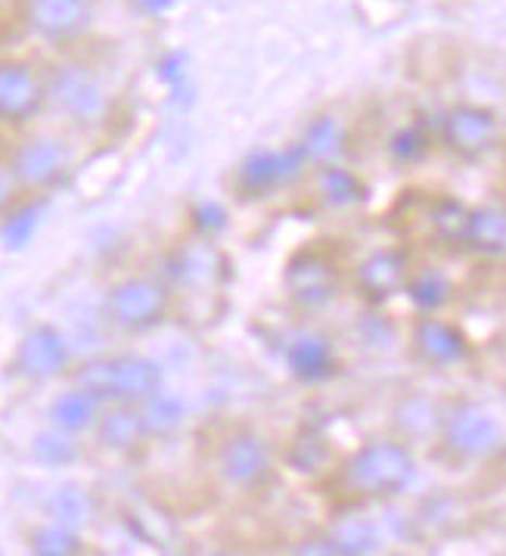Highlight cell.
<instances>
[{
	"mask_svg": "<svg viewBox=\"0 0 506 556\" xmlns=\"http://www.w3.org/2000/svg\"><path fill=\"white\" fill-rule=\"evenodd\" d=\"M168 308V292L162 283L147 280V277H131L112 287L106 295V317L112 327L125 333H143L162 324Z\"/></svg>",
	"mask_w": 506,
	"mask_h": 556,
	"instance_id": "cell-4",
	"label": "cell"
},
{
	"mask_svg": "<svg viewBox=\"0 0 506 556\" xmlns=\"http://www.w3.org/2000/svg\"><path fill=\"white\" fill-rule=\"evenodd\" d=\"M218 262L220 258L215 249H208V245H187L168 262V267H172V277H175L177 283L199 287V283H212L215 280Z\"/></svg>",
	"mask_w": 506,
	"mask_h": 556,
	"instance_id": "cell-22",
	"label": "cell"
},
{
	"mask_svg": "<svg viewBox=\"0 0 506 556\" xmlns=\"http://www.w3.org/2000/svg\"><path fill=\"white\" fill-rule=\"evenodd\" d=\"M417 479L414 454L397 442H374L354 451L342 469L345 489L360 497H395Z\"/></svg>",
	"mask_w": 506,
	"mask_h": 556,
	"instance_id": "cell-2",
	"label": "cell"
},
{
	"mask_svg": "<svg viewBox=\"0 0 506 556\" xmlns=\"http://www.w3.org/2000/svg\"><path fill=\"white\" fill-rule=\"evenodd\" d=\"M336 270L324 258L314 252H302L295 255L287 267V290L289 299L302 308H324L330 305L336 295Z\"/></svg>",
	"mask_w": 506,
	"mask_h": 556,
	"instance_id": "cell-11",
	"label": "cell"
},
{
	"mask_svg": "<svg viewBox=\"0 0 506 556\" xmlns=\"http://www.w3.org/2000/svg\"><path fill=\"white\" fill-rule=\"evenodd\" d=\"M407 280H410V267H407L404 252H397V249H376L357 265V290L376 305L404 292Z\"/></svg>",
	"mask_w": 506,
	"mask_h": 556,
	"instance_id": "cell-14",
	"label": "cell"
},
{
	"mask_svg": "<svg viewBox=\"0 0 506 556\" xmlns=\"http://www.w3.org/2000/svg\"><path fill=\"white\" fill-rule=\"evenodd\" d=\"M68 156L60 140L35 137L23 143L13 156V178L31 190H50L66 178Z\"/></svg>",
	"mask_w": 506,
	"mask_h": 556,
	"instance_id": "cell-10",
	"label": "cell"
},
{
	"mask_svg": "<svg viewBox=\"0 0 506 556\" xmlns=\"http://www.w3.org/2000/svg\"><path fill=\"white\" fill-rule=\"evenodd\" d=\"M68 342L66 336L53 327H35L25 336L16 349V374L28 379H50L60 377L68 367Z\"/></svg>",
	"mask_w": 506,
	"mask_h": 556,
	"instance_id": "cell-12",
	"label": "cell"
},
{
	"mask_svg": "<svg viewBox=\"0 0 506 556\" xmlns=\"http://www.w3.org/2000/svg\"><path fill=\"white\" fill-rule=\"evenodd\" d=\"M501 122L497 115L476 103H457L441 115V140L460 159L484 156L497 143Z\"/></svg>",
	"mask_w": 506,
	"mask_h": 556,
	"instance_id": "cell-5",
	"label": "cell"
},
{
	"mask_svg": "<svg viewBox=\"0 0 506 556\" xmlns=\"http://www.w3.org/2000/svg\"><path fill=\"white\" fill-rule=\"evenodd\" d=\"M155 75L165 88L172 90L175 103H190V56L184 50H168L159 56L155 63Z\"/></svg>",
	"mask_w": 506,
	"mask_h": 556,
	"instance_id": "cell-27",
	"label": "cell"
},
{
	"mask_svg": "<svg viewBox=\"0 0 506 556\" xmlns=\"http://www.w3.org/2000/svg\"><path fill=\"white\" fill-rule=\"evenodd\" d=\"M23 20L35 38L68 45L88 31L90 0H25Z\"/></svg>",
	"mask_w": 506,
	"mask_h": 556,
	"instance_id": "cell-7",
	"label": "cell"
},
{
	"mask_svg": "<svg viewBox=\"0 0 506 556\" xmlns=\"http://www.w3.org/2000/svg\"><path fill=\"white\" fill-rule=\"evenodd\" d=\"M47 97L53 100L56 110L78 125H93L110 112V97L103 85L88 66H78V63L53 68L47 81Z\"/></svg>",
	"mask_w": 506,
	"mask_h": 556,
	"instance_id": "cell-3",
	"label": "cell"
},
{
	"mask_svg": "<svg viewBox=\"0 0 506 556\" xmlns=\"http://www.w3.org/2000/svg\"><path fill=\"white\" fill-rule=\"evenodd\" d=\"M143 424L150 435H172L184 424V401L165 392H155L153 399L143 401Z\"/></svg>",
	"mask_w": 506,
	"mask_h": 556,
	"instance_id": "cell-26",
	"label": "cell"
},
{
	"mask_svg": "<svg viewBox=\"0 0 506 556\" xmlns=\"http://www.w3.org/2000/svg\"><path fill=\"white\" fill-rule=\"evenodd\" d=\"M299 147L305 150L308 162L332 165L336 159L342 156V150H345V131H342V125H339L336 118L324 115V118L311 122L308 131H305Z\"/></svg>",
	"mask_w": 506,
	"mask_h": 556,
	"instance_id": "cell-20",
	"label": "cell"
},
{
	"mask_svg": "<svg viewBox=\"0 0 506 556\" xmlns=\"http://www.w3.org/2000/svg\"><path fill=\"white\" fill-rule=\"evenodd\" d=\"M175 3L177 0H134V7L147 16H165Z\"/></svg>",
	"mask_w": 506,
	"mask_h": 556,
	"instance_id": "cell-35",
	"label": "cell"
},
{
	"mask_svg": "<svg viewBox=\"0 0 506 556\" xmlns=\"http://www.w3.org/2000/svg\"><path fill=\"white\" fill-rule=\"evenodd\" d=\"M50 513H53V519H56L60 526L75 529V526L88 522V513H90L88 494H81L78 489H60L56 494H53Z\"/></svg>",
	"mask_w": 506,
	"mask_h": 556,
	"instance_id": "cell-31",
	"label": "cell"
},
{
	"mask_svg": "<svg viewBox=\"0 0 506 556\" xmlns=\"http://www.w3.org/2000/svg\"><path fill=\"white\" fill-rule=\"evenodd\" d=\"M31 551L47 556H68L81 551V541H78V534L72 532L68 526H60V522H56V526H47L41 532H35V538H31Z\"/></svg>",
	"mask_w": 506,
	"mask_h": 556,
	"instance_id": "cell-30",
	"label": "cell"
},
{
	"mask_svg": "<svg viewBox=\"0 0 506 556\" xmlns=\"http://www.w3.org/2000/svg\"><path fill=\"white\" fill-rule=\"evenodd\" d=\"M404 292H407V299L417 305L419 312L432 314L451 302V280L441 270H435V267H422L417 274H410Z\"/></svg>",
	"mask_w": 506,
	"mask_h": 556,
	"instance_id": "cell-23",
	"label": "cell"
},
{
	"mask_svg": "<svg viewBox=\"0 0 506 556\" xmlns=\"http://www.w3.org/2000/svg\"><path fill=\"white\" fill-rule=\"evenodd\" d=\"M45 100L47 85L28 63H20V60L0 63V118L3 122H13V125L28 122L41 110Z\"/></svg>",
	"mask_w": 506,
	"mask_h": 556,
	"instance_id": "cell-9",
	"label": "cell"
},
{
	"mask_svg": "<svg viewBox=\"0 0 506 556\" xmlns=\"http://www.w3.org/2000/svg\"><path fill=\"white\" fill-rule=\"evenodd\" d=\"M287 364L295 379L305 382H324L336 374V355L332 345L324 336L305 333L299 339H292L287 349Z\"/></svg>",
	"mask_w": 506,
	"mask_h": 556,
	"instance_id": "cell-16",
	"label": "cell"
},
{
	"mask_svg": "<svg viewBox=\"0 0 506 556\" xmlns=\"http://www.w3.org/2000/svg\"><path fill=\"white\" fill-rule=\"evenodd\" d=\"M75 382L100 401L143 404L162 392V370L140 355L93 357L75 374Z\"/></svg>",
	"mask_w": 506,
	"mask_h": 556,
	"instance_id": "cell-1",
	"label": "cell"
},
{
	"mask_svg": "<svg viewBox=\"0 0 506 556\" xmlns=\"http://www.w3.org/2000/svg\"><path fill=\"white\" fill-rule=\"evenodd\" d=\"M289 460L295 464L299 472H317V469L330 460V447H327V442L320 435L305 432V435L295 439V445L289 451Z\"/></svg>",
	"mask_w": 506,
	"mask_h": 556,
	"instance_id": "cell-32",
	"label": "cell"
},
{
	"mask_svg": "<svg viewBox=\"0 0 506 556\" xmlns=\"http://www.w3.org/2000/svg\"><path fill=\"white\" fill-rule=\"evenodd\" d=\"M75 445L68 442L66 435H60V432H50V435H41V439H35V457L47 464V467H66L75 460Z\"/></svg>",
	"mask_w": 506,
	"mask_h": 556,
	"instance_id": "cell-33",
	"label": "cell"
},
{
	"mask_svg": "<svg viewBox=\"0 0 506 556\" xmlns=\"http://www.w3.org/2000/svg\"><path fill=\"white\" fill-rule=\"evenodd\" d=\"M97 407H100V399H93L85 389H72V392L53 401L50 417H53L60 432H81V429L97 424Z\"/></svg>",
	"mask_w": 506,
	"mask_h": 556,
	"instance_id": "cell-21",
	"label": "cell"
},
{
	"mask_svg": "<svg viewBox=\"0 0 506 556\" xmlns=\"http://www.w3.org/2000/svg\"><path fill=\"white\" fill-rule=\"evenodd\" d=\"M47 202H28L23 208H16L3 227H0V243L7 249H25V245L35 240L38 227H41V218H45Z\"/></svg>",
	"mask_w": 506,
	"mask_h": 556,
	"instance_id": "cell-24",
	"label": "cell"
},
{
	"mask_svg": "<svg viewBox=\"0 0 506 556\" xmlns=\"http://www.w3.org/2000/svg\"><path fill=\"white\" fill-rule=\"evenodd\" d=\"M376 547V532L360 522V519H349L342 522L336 534H332V554H370Z\"/></svg>",
	"mask_w": 506,
	"mask_h": 556,
	"instance_id": "cell-28",
	"label": "cell"
},
{
	"mask_svg": "<svg viewBox=\"0 0 506 556\" xmlns=\"http://www.w3.org/2000/svg\"><path fill=\"white\" fill-rule=\"evenodd\" d=\"M429 224L441 243L463 245L466 227H469V208L457 200H439L429 212Z\"/></svg>",
	"mask_w": 506,
	"mask_h": 556,
	"instance_id": "cell-25",
	"label": "cell"
},
{
	"mask_svg": "<svg viewBox=\"0 0 506 556\" xmlns=\"http://www.w3.org/2000/svg\"><path fill=\"white\" fill-rule=\"evenodd\" d=\"M414 352L432 367H451L469 355V339L463 336L460 327L447 320L422 317L414 327Z\"/></svg>",
	"mask_w": 506,
	"mask_h": 556,
	"instance_id": "cell-15",
	"label": "cell"
},
{
	"mask_svg": "<svg viewBox=\"0 0 506 556\" xmlns=\"http://www.w3.org/2000/svg\"><path fill=\"white\" fill-rule=\"evenodd\" d=\"M97 435H100V445L112 447V451H131L150 432H147V424H143V414L131 410L125 404V407H115V410L100 417Z\"/></svg>",
	"mask_w": 506,
	"mask_h": 556,
	"instance_id": "cell-18",
	"label": "cell"
},
{
	"mask_svg": "<svg viewBox=\"0 0 506 556\" xmlns=\"http://www.w3.org/2000/svg\"><path fill=\"white\" fill-rule=\"evenodd\" d=\"M220 476L237 489H258L270 479V454L255 435H233L218 451Z\"/></svg>",
	"mask_w": 506,
	"mask_h": 556,
	"instance_id": "cell-13",
	"label": "cell"
},
{
	"mask_svg": "<svg viewBox=\"0 0 506 556\" xmlns=\"http://www.w3.org/2000/svg\"><path fill=\"white\" fill-rule=\"evenodd\" d=\"M389 150L401 165H417L429 153V131L422 125H404L401 131H395Z\"/></svg>",
	"mask_w": 506,
	"mask_h": 556,
	"instance_id": "cell-29",
	"label": "cell"
},
{
	"mask_svg": "<svg viewBox=\"0 0 506 556\" xmlns=\"http://www.w3.org/2000/svg\"><path fill=\"white\" fill-rule=\"evenodd\" d=\"M193 224H197L199 233L215 237V233H220L227 227V212L218 202H199L197 208H193Z\"/></svg>",
	"mask_w": 506,
	"mask_h": 556,
	"instance_id": "cell-34",
	"label": "cell"
},
{
	"mask_svg": "<svg viewBox=\"0 0 506 556\" xmlns=\"http://www.w3.org/2000/svg\"><path fill=\"white\" fill-rule=\"evenodd\" d=\"M308 165V156L302 147H289V150H255L252 156L242 162L237 187L249 197H262L270 190H280L302 175V168Z\"/></svg>",
	"mask_w": 506,
	"mask_h": 556,
	"instance_id": "cell-8",
	"label": "cell"
},
{
	"mask_svg": "<svg viewBox=\"0 0 506 556\" xmlns=\"http://www.w3.org/2000/svg\"><path fill=\"white\" fill-rule=\"evenodd\" d=\"M463 245L476 255H504L506 252V208L479 205L469 208V227Z\"/></svg>",
	"mask_w": 506,
	"mask_h": 556,
	"instance_id": "cell-17",
	"label": "cell"
},
{
	"mask_svg": "<svg viewBox=\"0 0 506 556\" xmlns=\"http://www.w3.org/2000/svg\"><path fill=\"white\" fill-rule=\"evenodd\" d=\"M10 200H13V175L0 168V212L10 205Z\"/></svg>",
	"mask_w": 506,
	"mask_h": 556,
	"instance_id": "cell-36",
	"label": "cell"
},
{
	"mask_svg": "<svg viewBox=\"0 0 506 556\" xmlns=\"http://www.w3.org/2000/svg\"><path fill=\"white\" fill-rule=\"evenodd\" d=\"M317 193L330 208H352L357 202L367 200V187L354 172L342 165H327L317 178Z\"/></svg>",
	"mask_w": 506,
	"mask_h": 556,
	"instance_id": "cell-19",
	"label": "cell"
},
{
	"mask_svg": "<svg viewBox=\"0 0 506 556\" xmlns=\"http://www.w3.org/2000/svg\"><path fill=\"white\" fill-rule=\"evenodd\" d=\"M501 442H504V426L484 407L463 404L444 420V445L451 447L457 457L479 460V457L494 454Z\"/></svg>",
	"mask_w": 506,
	"mask_h": 556,
	"instance_id": "cell-6",
	"label": "cell"
}]
</instances>
